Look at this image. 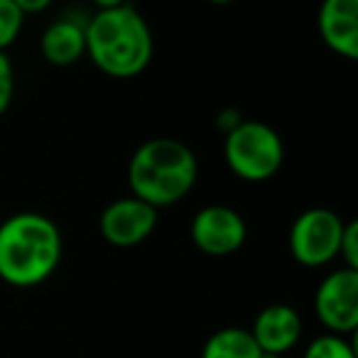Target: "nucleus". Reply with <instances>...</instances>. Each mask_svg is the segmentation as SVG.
<instances>
[{
    "mask_svg": "<svg viewBox=\"0 0 358 358\" xmlns=\"http://www.w3.org/2000/svg\"><path fill=\"white\" fill-rule=\"evenodd\" d=\"M62 231L50 216L17 211L0 224V280L13 287H37L59 268Z\"/></svg>",
    "mask_w": 358,
    "mask_h": 358,
    "instance_id": "obj_1",
    "label": "nucleus"
},
{
    "mask_svg": "<svg viewBox=\"0 0 358 358\" xmlns=\"http://www.w3.org/2000/svg\"><path fill=\"white\" fill-rule=\"evenodd\" d=\"M150 25L130 3L99 10L86 22V55L106 76L133 79L152 62Z\"/></svg>",
    "mask_w": 358,
    "mask_h": 358,
    "instance_id": "obj_2",
    "label": "nucleus"
},
{
    "mask_svg": "<svg viewBox=\"0 0 358 358\" xmlns=\"http://www.w3.org/2000/svg\"><path fill=\"white\" fill-rule=\"evenodd\" d=\"M199 162L182 140L152 138L133 152L128 164V185L133 196L155 209L182 201L196 185Z\"/></svg>",
    "mask_w": 358,
    "mask_h": 358,
    "instance_id": "obj_3",
    "label": "nucleus"
},
{
    "mask_svg": "<svg viewBox=\"0 0 358 358\" xmlns=\"http://www.w3.org/2000/svg\"><path fill=\"white\" fill-rule=\"evenodd\" d=\"M226 164L245 182H265L280 172L285 145L275 128L260 120H241L224 140Z\"/></svg>",
    "mask_w": 358,
    "mask_h": 358,
    "instance_id": "obj_4",
    "label": "nucleus"
},
{
    "mask_svg": "<svg viewBox=\"0 0 358 358\" xmlns=\"http://www.w3.org/2000/svg\"><path fill=\"white\" fill-rule=\"evenodd\" d=\"M346 221L331 209L314 206L299 214L289 229V253L304 268H322L338 258Z\"/></svg>",
    "mask_w": 358,
    "mask_h": 358,
    "instance_id": "obj_5",
    "label": "nucleus"
},
{
    "mask_svg": "<svg viewBox=\"0 0 358 358\" xmlns=\"http://www.w3.org/2000/svg\"><path fill=\"white\" fill-rule=\"evenodd\" d=\"M314 312L329 334L346 336L358 329V270L338 268L319 282Z\"/></svg>",
    "mask_w": 358,
    "mask_h": 358,
    "instance_id": "obj_6",
    "label": "nucleus"
},
{
    "mask_svg": "<svg viewBox=\"0 0 358 358\" xmlns=\"http://www.w3.org/2000/svg\"><path fill=\"white\" fill-rule=\"evenodd\" d=\"M189 234L192 243L201 253L224 258V255H231L243 248L248 226H245L243 216L236 209L224 204H211L196 211V216L192 219Z\"/></svg>",
    "mask_w": 358,
    "mask_h": 358,
    "instance_id": "obj_7",
    "label": "nucleus"
},
{
    "mask_svg": "<svg viewBox=\"0 0 358 358\" xmlns=\"http://www.w3.org/2000/svg\"><path fill=\"white\" fill-rule=\"evenodd\" d=\"M157 226V209L145 204L138 196L115 199L103 209L99 219V231L115 248H133L148 241Z\"/></svg>",
    "mask_w": 358,
    "mask_h": 358,
    "instance_id": "obj_8",
    "label": "nucleus"
},
{
    "mask_svg": "<svg viewBox=\"0 0 358 358\" xmlns=\"http://www.w3.org/2000/svg\"><path fill=\"white\" fill-rule=\"evenodd\" d=\"M248 331L263 353L285 356L302 338V317L289 304H270L255 317Z\"/></svg>",
    "mask_w": 358,
    "mask_h": 358,
    "instance_id": "obj_9",
    "label": "nucleus"
},
{
    "mask_svg": "<svg viewBox=\"0 0 358 358\" xmlns=\"http://www.w3.org/2000/svg\"><path fill=\"white\" fill-rule=\"evenodd\" d=\"M319 32L324 45L338 57H358V0H324L319 8Z\"/></svg>",
    "mask_w": 358,
    "mask_h": 358,
    "instance_id": "obj_10",
    "label": "nucleus"
},
{
    "mask_svg": "<svg viewBox=\"0 0 358 358\" xmlns=\"http://www.w3.org/2000/svg\"><path fill=\"white\" fill-rule=\"evenodd\" d=\"M42 57L55 66H71L86 55V22L62 17L45 30L40 42Z\"/></svg>",
    "mask_w": 358,
    "mask_h": 358,
    "instance_id": "obj_11",
    "label": "nucleus"
},
{
    "mask_svg": "<svg viewBox=\"0 0 358 358\" xmlns=\"http://www.w3.org/2000/svg\"><path fill=\"white\" fill-rule=\"evenodd\" d=\"M263 351L248 329L226 327L214 331L201 348V358H260Z\"/></svg>",
    "mask_w": 358,
    "mask_h": 358,
    "instance_id": "obj_12",
    "label": "nucleus"
},
{
    "mask_svg": "<svg viewBox=\"0 0 358 358\" xmlns=\"http://www.w3.org/2000/svg\"><path fill=\"white\" fill-rule=\"evenodd\" d=\"M304 358H358L353 343L338 334H324L309 341L304 348Z\"/></svg>",
    "mask_w": 358,
    "mask_h": 358,
    "instance_id": "obj_13",
    "label": "nucleus"
},
{
    "mask_svg": "<svg viewBox=\"0 0 358 358\" xmlns=\"http://www.w3.org/2000/svg\"><path fill=\"white\" fill-rule=\"evenodd\" d=\"M25 15L13 0H0V52H6L20 37Z\"/></svg>",
    "mask_w": 358,
    "mask_h": 358,
    "instance_id": "obj_14",
    "label": "nucleus"
},
{
    "mask_svg": "<svg viewBox=\"0 0 358 358\" xmlns=\"http://www.w3.org/2000/svg\"><path fill=\"white\" fill-rule=\"evenodd\" d=\"M15 96V71H13V62L8 59L6 52H0V118L8 113Z\"/></svg>",
    "mask_w": 358,
    "mask_h": 358,
    "instance_id": "obj_15",
    "label": "nucleus"
},
{
    "mask_svg": "<svg viewBox=\"0 0 358 358\" xmlns=\"http://www.w3.org/2000/svg\"><path fill=\"white\" fill-rule=\"evenodd\" d=\"M338 258L343 260V268L358 270V224L356 221H346V226H343Z\"/></svg>",
    "mask_w": 358,
    "mask_h": 358,
    "instance_id": "obj_16",
    "label": "nucleus"
},
{
    "mask_svg": "<svg viewBox=\"0 0 358 358\" xmlns=\"http://www.w3.org/2000/svg\"><path fill=\"white\" fill-rule=\"evenodd\" d=\"M241 120H243V115H241L238 108H224V110H219V115H216V128H219L224 135H229L236 125H241Z\"/></svg>",
    "mask_w": 358,
    "mask_h": 358,
    "instance_id": "obj_17",
    "label": "nucleus"
},
{
    "mask_svg": "<svg viewBox=\"0 0 358 358\" xmlns=\"http://www.w3.org/2000/svg\"><path fill=\"white\" fill-rule=\"evenodd\" d=\"M17 8H20L22 15H32V13H42L55 3V0H13Z\"/></svg>",
    "mask_w": 358,
    "mask_h": 358,
    "instance_id": "obj_18",
    "label": "nucleus"
},
{
    "mask_svg": "<svg viewBox=\"0 0 358 358\" xmlns=\"http://www.w3.org/2000/svg\"><path fill=\"white\" fill-rule=\"evenodd\" d=\"M91 3H96V6H99V10H108V8L123 6V3H128V0H91Z\"/></svg>",
    "mask_w": 358,
    "mask_h": 358,
    "instance_id": "obj_19",
    "label": "nucleus"
},
{
    "mask_svg": "<svg viewBox=\"0 0 358 358\" xmlns=\"http://www.w3.org/2000/svg\"><path fill=\"white\" fill-rule=\"evenodd\" d=\"M206 3H211V6H231L234 0H206Z\"/></svg>",
    "mask_w": 358,
    "mask_h": 358,
    "instance_id": "obj_20",
    "label": "nucleus"
},
{
    "mask_svg": "<svg viewBox=\"0 0 358 358\" xmlns=\"http://www.w3.org/2000/svg\"><path fill=\"white\" fill-rule=\"evenodd\" d=\"M260 358H282V356H278V353H263Z\"/></svg>",
    "mask_w": 358,
    "mask_h": 358,
    "instance_id": "obj_21",
    "label": "nucleus"
}]
</instances>
